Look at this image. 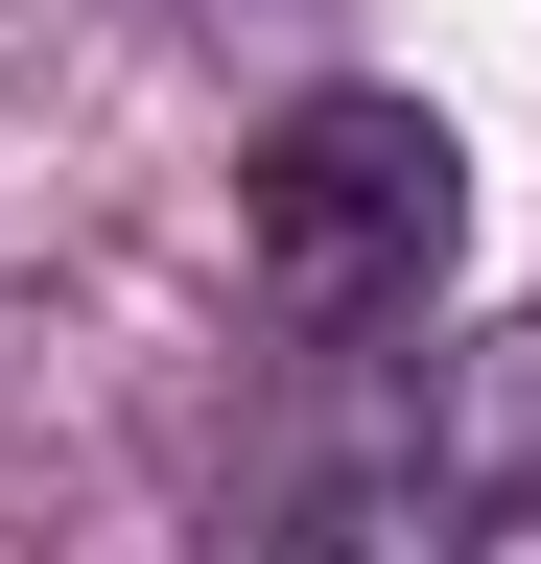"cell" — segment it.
I'll return each mask as SVG.
<instances>
[{
  "instance_id": "cell-1",
  "label": "cell",
  "mask_w": 541,
  "mask_h": 564,
  "mask_svg": "<svg viewBox=\"0 0 541 564\" xmlns=\"http://www.w3.org/2000/svg\"><path fill=\"white\" fill-rule=\"evenodd\" d=\"M236 236H259V306H283L306 352H377V329H424L447 259H470V141L424 95H377V70H329V95L259 118Z\"/></svg>"
},
{
  "instance_id": "cell-2",
  "label": "cell",
  "mask_w": 541,
  "mask_h": 564,
  "mask_svg": "<svg viewBox=\"0 0 541 564\" xmlns=\"http://www.w3.org/2000/svg\"><path fill=\"white\" fill-rule=\"evenodd\" d=\"M259 564H470V470H447V447H354V470L283 494Z\"/></svg>"
}]
</instances>
